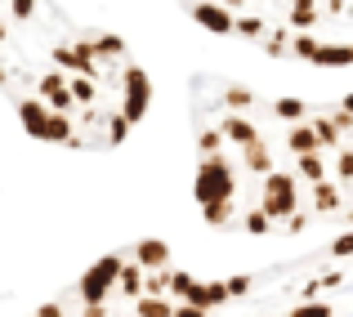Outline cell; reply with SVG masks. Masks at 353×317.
I'll list each match as a JSON object with an SVG mask.
<instances>
[{"mask_svg": "<svg viewBox=\"0 0 353 317\" xmlns=\"http://www.w3.org/2000/svg\"><path fill=\"white\" fill-rule=\"evenodd\" d=\"M14 112L18 121H23V130L32 139H41V143H63V147H85V139L72 130V116H63V112H54L45 99L36 94H18L14 99Z\"/></svg>", "mask_w": 353, "mask_h": 317, "instance_id": "6da1fadb", "label": "cell"}, {"mask_svg": "<svg viewBox=\"0 0 353 317\" xmlns=\"http://www.w3.org/2000/svg\"><path fill=\"white\" fill-rule=\"evenodd\" d=\"M192 197H197V206H206V201H233L237 197V179H233V165H228V156H201L197 161V183H192Z\"/></svg>", "mask_w": 353, "mask_h": 317, "instance_id": "7a4b0ae2", "label": "cell"}, {"mask_svg": "<svg viewBox=\"0 0 353 317\" xmlns=\"http://www.w3.org/2000/svg\"><path fill=\"white\" fill-rule=\"evenodd\" d=\"M264 210L268 219H291L295 210H300V174L295 170H273L264 174Z\"/></svg>", "mask_w": 353, "mask_h": 317, "instance_id": "3957f363", "label": "cell"}, {"mask_svg": "<svg viewBox=\"0 0 353 317\" xmlns=\"http://www.w3.org/2000/svg\"><path fill=\"white\" fill-rule=\"evenodd\" d=\"M121 268H125V255H103V259H94V264L81 273V286H77V295H81V304H94V300H108V295L117 291V282H121Z\"/></svg>", "mask_w": 353, "mask_h": 317, "instance_id": "277c9868", "label": "cell"}, {"mask_svg": "<svg viewBox=\"0 0 353 317\" xmlns=\"http://www.w3.org/2000/svg\"><path fill=\"white\" fill-rule=\"evenodd\" d=\"M50 63H54V68H63L68 76H90V81L103 76V59L94 54V45H90L85 36H81V41L54 45V50H50Z\"/></svg>", "mask_w": 353, "mask_h": 317, "instance_id": "5b68a950", "label": "cell"}, {"mask_svg": "<svg viewBox=\"0 0 353 317\" xmlns=\"http://www.w3.org/2000/svg\"><path fill=\"white\" fill-rule=\"evenodd\" d=\"M121 112H125L130 121H143L148 116V108H152V81H148V72L139 68V63H125V72H121Z\"/></svg>", "mask_w": 353, "mask_h": 317, "instance_id": "8992f818", "label": "cell"}, {"mask_svg": "<svg viewBox=\"0 0 353 317\" xmlns=\"http://www.w3.org/2000/svg\"><path fill=\"white\" fill-rule=\"evenodd\" d=\"M188 14H192V23H201L206 32H215V36H233L237 32V14L224 5V0H197Z\"/></svg>", "mask_w": 353, "mask_h": 317, "instance_id": "52a82bcc", "label": "cell"}, {"mask_svg": "<svg viewBox=\"0 0 353 317\" xmlns=\"http://www.w3.org/2000/svg\"><path fill=\"white\" fill-rule=\"evenodd\" d=\"M219 130H224V139L233 147H250L259 139V125L250 121V112H224V116H219Z\"/></svg>", "mask_w": 353, "mask_h": 317, "instance_id": "ba28073f", "label": "cell"}, {"mask_svg": "<svg viewBox=\"0 0 353 317\" xmlns=\"http://www.w3.org/2000/svg\"><path fill=\"white\" fill-rule=\"evenodd\" d=\"M170 241L161 237H139L134 241V264H143V273H157V268H170Z\"/></svg>", "mask_w": 353, "mask_h": 317, "instance_id": "9c48e42d", "label": "cell"}, {"mask_svg": "<svg viewBox=\"0 0 353 317\" xmlns=\"http://www.w3.org/2000/svg\"><path fill=\"white\" fill-rule=\"evenodd\" d=\"M233 295H228V282H192V291L183 295V304H197V309H219V304H228Z\"/></svg>", "mask_w": 353, "mask_h": 317, "instance_id": "30bf717a", "label": "cell"}, {"mask_svg": "<svg viewBox=\"0 0 353 317\" xmlns=\"http://www.w3.org/2000/svg\"><path fill=\"white\" fill-rule=\"evenodd\" d=\"M286 152L304 156V152H327L318 139V130H313V121H300V125H286Z\"/></svg>", "mask_w": 353, "mask_h": 317, "instance_id": "8fae6325", "label": "cell"}, {"mask_svg": "<svg viewBox=\"0 0 353 317\" xmlns=\"http://www.w3.org/2000/svg\"><path fill=\"white\" fill-rule=\"evenodd\" d=\"M241 165H246L250 174H259V179L277 170V165H273V152H268V143H264V139H255L250 147H241Z\"/></svg>", "mask_w": 353, "mask_h": 317, "instance_id": "7c38bea8", "label": "cell"}, {"mask_svg": "<svg viewBox=\"0 0 353 317\" xmlns=\"http://www.w3.org/2000/svg\"><path fill=\"white\" fill-rule=\"evenodd\" d=\"M313 130H318V139H322V147H327V152H340V147H345V130L336 125V116H331V112H313Z\"/></svg>", "mask_w": 353, "mask_h": 317, "instance_id": "4fadbf2b", "label": "cell"}, {"mask_svg": "<svg viewBox=\"0 0 353 317\" xmlns=\"http://www.w3.org/2000/svg\"><path fill=\"white\" fill-rule=\"evenodd\" d=\"M85 41L90 45H94V54H99V59H112V63H130L125 59V41H121V36L117 32H94V36H85Z\"/></svg>", "mask_w": 353, "mask_h": 317, "instance_id": "5bb4252c", "label": "cell"}, {"mask_svg": "<svg viewBox=\"0 0 353 317\" xmlns=\"http://www.w3.org/2000/svg\"><path fill=\"white\" fill-rule=\"evenodd\" d=\"M309 188H313V206H318L322 214L340 210V201H345V183H331V179H322V183H309Z\"/></svg>", "mask_w": 353, "mask_h": 317, "instance_id": "9a60e30c", "label": "cell"}, {"mask_svg": "<svg viewBox=\"0 0 353 317\" xmlns=\"http://www.w3.org/2000/svg\"><path fill=\"white\" fill-rule=\"evenodd\" d=\"M318 23H322L318 5H291L286 9V27H291V32H318Z\"/></svg>", "mask_w": 353, "mask_h": 317, "instance_id": "2e32d148", "label": "cell"}, {"mask_svg": "<svg viewBox=\"0 0 353 317\" xmlns=\"http://www.w3.org/2000/svg\"><path fill=\"white\" fill-rule=\"evenodd\" d=\"M295 174H300V183H322V179H327V156H322V152L295 156Z\"/></svg>", "mask_w": 353, "mask_h": 317, "instance_id": "e0dca14e", "label": "cell"}, {"mask_svg": "<svg viewBox=\"0 0 353 317\" xmlns=\"http://www.w3.org/2000/svg\"><path fill=\"white\" fill-rule=\"evenodd\" d=\"M273 116L282 121V125H300V121H309L313 112L304 99H273Z\"/></svg>", "mask_w": 353, "mask_h": 317, "instance_id": "ac0fdd59", "label": "cell"}, {"mask_svg": "<svg viewBox=\"0 0 353 317\" xmlns=\"http://www.w3.org/2000/svg\"><path fill=\"white\" fill-rule=\"evenodd\" d=\"M219 99H224L228 112H255L259 108V94H255V90H246V85H224V90H219Z\"/></svg>", "mask_w": 353, "mask_h": 317, "instance_id": "d6986e66", "label": "cell"}, {"mask_svg": "<svg viewBox=\"0 0 353 317\" xmlns=\"http://www.w3.org/2000/svg\"><path fill=\"white\" fill-rule=\"evenodd\" d=\"M130 125L134 121L125 116V112H108V121H103V139H108V147H121L130 139Z\"/></svg>", "mask_w": 353, "mask_h": 317, "instance_id": "ffe728a7", "label": "cell"}, {"mask_svg": "<svg viewBox=\"0 0 353 317\" xmlns=\"http://www.w3.org/2000/svg\"><path fill=\"white\" fill-rule=\"evenodd\" d=\"M121 295H130V300H139L143 295V264H134V259H125V268H121V282H117Z\"/></svg>", "mask_w": 353, "mask_h": 317, "instance_id": "44dd1931", "label": "cell"}, {"mask_svg": "<svg viewBox=\"0 0 353 317\" xmlns=\"http://www.w3.org/2000/svg\"><path fill=\"white\" fill-rule=\"evenodd\" d=\"M224 147H228V139H224V130H219V125H201L197 130V152L201 156H219Z\"/></svg>", "mask_w": 353, "mask_h": 317, "instance_id": "7402d4cb", "label": "cell"}, {"mask_svg": "<svg viewBox=\"0 0 353 317\" xmlns=\"http://www.w3.org/2000/svg\"><path fill=\"white\" fill-rule=\"evenodd\" d=\"M134 313L139 317H174V304L165 295H139L134 300Z\"/></svg>", "mask_w": 353, "mask_h": 317, "instance_id": "603a6c76", "label": "cell"}, {"mask_svg": "<svg viewBox=\"0 0 353 317\" xmlns=\"http://www.w3.org/2000/svg\"><path fill=\"white\" fill-rule=\"evenodd\" d=\"M291 41H295V32L282 23L277 32H268V36H264V54H268V59H286V54H291Z\"/></svg>", "mask_w": 353, "mask_h": 317, "instance_id": "cb8c5ba5", "label": "cell"}, {"mask_svg": "<svg viewBox=\"0 0 353 317\" xmlns=\"http://www.w3.org/2000/svg\"><path fill=\"white\" fill-rule=\"evenodd\" d=\"M201 219H206L210 228H228V223H233V201H206V206H201Z\"/></svg>", "mask_w": 353, "mask_h": 317, "instance_id": "d4e9b609", "label": "cell"}, {"mask_svg": "<svg viewBox=\"0 0 353 317\" xmlns=\"http://www.w3.org/2000/svg\"><path fill=\"white\" fill-rule=\"evenodd\" d=\"M233 36H241V41H264L268 27H264V18H259V14H237V32Z\"/></svg>", "mask_w": 353, "mask_h": 317, "instance_id": "484cf974", "label": "cell"}, {"mask_svg": "<svg viewBox=\"0 0 353 317\" xmlns=\"http://www.w3.org/2000/svg\"><path fill=\"white\" fill-rule=\"evenodd\" d=\"M68 85H72V94H77V103H81V108H94V103H99V81H90V76H72Z\"/></svg>", "mask_w": 353, "mask_h": 317, "instance_id": "4316f807", "label": "cell"}, {"mask_svg": "<svg viewBox=\"0 0 353 317\" xmlns=\"http://www.w3.org/2000/svg\"><path fill=\"white\" fill-rule=\"evenodd\" d=\"M241 228L255 232V237H264V232H273V219H268V210H264V206H255V210L241 214Z\"/></svg>", "mask_w": 353, "mask_h": 317, "instance_id": "83f0119b", "label": "cell"}, {"mask_svg": "<svg viewBox=\"0 0 353 317\" xmlns=\"http://www.w3.org/2000/svg\"><path fill=\"white\" fill-rule=\"evenodd\" d=\"M286 317H336V313H331V304H327V300H300Z\"/></svg>", "mask_w": 353, "mask_h": 317, "instance_id": "f1b7e54d", "label": "cell"}, {"mask_svg": "<svg viewBox=\"0 0 353 317\" xmlns=\"http://www.w3.org/2000/svg\"><path fill=\"white\" fill-rule=\"evenodd\" d=\"M36 5H41V0H9L5 14L14 18V23H32V18H36Z\"/></svg>", "mask_w": 353, "mask_h": 317, "instance_id": "f546056e", "label": "cell"}, {"mask_svg": "<svg viewBox=\"0 0 353 317\" xmlns=\"http://www.w3.org/2000/svg\"><path fill=\"white\" fill-rule=\"evenodd\" d=\"M336 179L345 183V188H353V147H340L336 152Z\"/></svg>", "mask_w": 353, "mask_h": 317, "instance_id": "4dcf8cb0", "label": "cell"}, {"mask_svg": "<svg viewBox=\"0 0 353 317\" xmlns=\"http://www.w3.org/2000/svg\"><path fill=\"white\" fill-rule=\"evenodd\" d=\"M165 291H170V268H157V273H148L143 295H165Z\"/></svg>", "mask_w": 353, "mask_h": 317, "instance_id": "1f68e13d", "label": "cell"}, {"mask_svg": "<svg viewBox=\"0 0 353 317\" xmlns=\"http://www.w3.org/2000/svg\"><path fill=\"white\" fill-rule=\"evenodd\" d=\"M192 282H197L192 273H183V268H170V295H179V300H183V295L192 291Z\"/></svg>", "mask_w": 353, "mask_h": 317, "instance_id": "d6a6232c", "label": "cell"}, {"mask_svg": "<svg viewBox=\"0 0 353 317\" xmlns=\"http://www.w3.org/2000/svg\"><path fill=\"white\" fill-rule=\"evenodd\" d=\"M331 255H336V259H353V228L340 232V237L331 241Z\"/></svg>", "mask_w": 353, "mask_h": 317, "instance_id": "836d02e7", "label": "cell"}, {"mask_svg": "<svg viewBox=\"0 0 353 317\" xmlns=\"http://www.w3.org/2000/svg\"><path fill=\"white\" fill-rule=\"evenodd\" d=\"M304 228H309V214H304V210H295L291 219H286V232H291V237H300Z\"/></svg>", "mask_w": 353, "mask_h": 317, "instance_id": "e575fe53", "label": "cell"}, {"mask_svg": "<svg viewBox=\"0 0 353 317\" xmlns=\"http://www.w3.org/2000/svg\"><path fill=\"white\" fill-rule=\"evenodd\" d=\"M246 291H250V277H246V273L228 277V295H233V300H237V295H246Z\"/></svg>", "mask_w": 353, "mask_h": 317, "instance_id": "d590c367", "label": "cell"}, {"mask_svg": "<svg viewBox=\"0 0 353 317\" xmlns=\"http://www.w3.org/2000/svg\"><path fill=\"white\" fill-rule=\"evenodd\" d=\"M174 317H210V313L197 309V304H183V300H179V304H174Z\"/></svg>", "mask_w": 353, "mask_h": 317, "instance_id": "8d00e7d4", "label": "cell"}, {"mask_svg": "<svg viewBox=\"0 0 353 317\" xmlns=\"http://www.w3.org/2000/svg\"><path fill=\"white\" fill-rule=\"evenodd\" d=\"M85 317H108V300H94V304H85Z\"/></svg>", "mask_w": 353, "mask_h": 317, "instance_id": "74e56055", "label": "cell"}, {"mask_svg": "<svg viewBox=\"0 0 353 317\" xmlns=\"http://www.w3.org/2000/svg\"><path fill=\"white\" fill-rule=\"evenodd\" d=\"M340 282H345V273H340V268H331V273H322V286H327V291H331V286H340Z\"/></svg>", "mask_w": 353, "mask_h": 317, "instance_id": "f35d334b", "label": "cell"}, {"mask_svg": "<svg viewBox=\"0 0 353 317\" xmlns=\"http://www.w3.org/2000/svg\"><path fill=\"white\" fill-rule=\"evenodd\" d=\"M9 23H14V18H5V14H0V50L9 45Z\"/></svg>", "mask_w": 353, "mask_h": 317, "instance_id": "ab89813d", "label": "cell"}, {"mask_svg": "<svg viewBox=\"0 0 353 317\" xmlns=\"http://www.w3.org/2000/svg\"><path fill=\"white\" fill-rule=\"evenodd\" d=\"M36 317H63L59 304H45V309H36Z\"/></svg>", "mask_w": 353, "mask_h": 317, "instance_id": "60d3db41", "label": "cell"}, {"mask_svg": "<svg viewBox=\"0 0 353 317\" xmlns=\"http://www.w3.org/2000/svg\"><path fill=\"white\" fill-rule=\"evenodd\" d=\"M340 108H345V112H353V90H349L345 99H340Z\"/></svg>", "mask_w": 353, "mask_h": 317, "instance_id": "b9f144b4", "label": "cell"}, {"mask_svg": "<svg viewBox=\"0 0 353 317\" xmlns=\"http://www.w3.org/2000/svg\"><path fill=\"white\" fill-rule=\"evenodd\" d=\"M286 5H322V0H286Z\"/></svg>", "mask_w": 353, "mask_h": 317, "instance_id": "7bdbcfd3", "label": "cell"}, {"mask_svg": "<svg viewBox=\"0 0 353 317\" xmlns=\"http://www.w3.org/2000/svg\"><path fill=\"white\" fill-rule=\"evenodd\" d=\"M224 5H228V9H241V5H246V0H224Z\"/></svg>", "mask_w": 353, "mask_h": 317, "instance_id": "ee69618b", "label": "cell"}]
</instances>
